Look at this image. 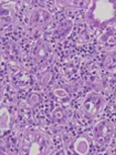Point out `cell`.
Segmentation results:
<instances>
[{
  "instance_id": "6da1fadb",
  "label": "cell",
  "mask_w": 116,
  "mask_h": 155,
  "mask_svg": "<svg viewBox=\"0 0 116 155\" xmlns=\"http://www.w3.org/2000/svg\"><path fill=\"white\" fill-rule=\"evenodd\" d=\"M86 19L93 27H104L116 19V1H93L86 12Z\"/></svg>"
},
{
  "instance_id": "7a4b0ae2",
  "label": "cell",
  "mask_w": 116,
  "mask_h": 155,
  "mask_svg": "<svg viewBox=\"0 0 116 155\" xmlns=\"http://www.w3.org/2000/svg\"><path fill=\"white\" fill-rule=\"evenodd\" d=\"M21 149L27 154H45L48 152V140L42 133L29 131L23 135Z\"/></svg>"
},
{
  "instance_id": "3957f363",
  "label": "cell",
  "mask_w": 116,
  "mask_h": 155,
  "mask_svg": "<svg viewBox=\"0 0 116 155\" xmlns=\"http://www.w3.org/2000/svg\"><path fill=\"white\" fill-rule=\"evenodd\" d=\"M114 124L108 120L101 121L95 125L93 130V139L97 145L104 146L111 142L114 134Z\"/></svg>"
},
{
  "instance_id": "277c9868",
  "label": "cell",
  "mask_w": 116,
  "mask_h": 155,
  "mask_svg": "<svg viewBox=\"0 0 116 155\" xmlns=\"http://www.w3.org/2000/svg\"><path fill=\"white\" fill-rule=\"evenodd\" d=\"M105 100L104 97L97 92H91L86 95L83 103L84 113L86 114L87 117L94 119L97 114L100 113L102 107H104Z\"/></svg>"
},
{
  "instance_id": "5b68a950",
  "label": "cell",
  "mask_w": 116,
  "mask_h": 155,
  "mask_svg": "<svg viewBox=\"0 0 116 155\" xmlns=\"http://www.w3.org/2000/svg\"><path fill=\"white\" fill-rule=\"evenodd\" d=\"M50 20H51V16L45 9L38 8L33 10V12L31 13V25L33 27H38V28L44 27L50 22Z\"/></svg>"
},
{
  "instance_id": "8992f818",
  "label": "cell",
  "mask_w": 116,
  "mask_h": 155,
  "mask_svg": "<svg viewBox=\"0 0 116 155\" xmlns=\"http://www.w3.org/2000/svg\"><path fill=\"white\" fill-rule=\"evenodd\" d=\"M48 54H49V49L45 45V43H43V42L38 43V45L34 49V59H36V62H39V63L44 62L47 60V58H48Z\"/></svg>"
},
{
  "instance_id": "52a82bcc",
  "label": "cell",
  "mask_w": 116,
  "mask_h": 155,
  "mask_svg": "<svg viewBox=\"0 0 116 155\" xmlns=\"http://www.w3.org/2000/svg\"><path fill=\"white\" fill-rule=\"evenodd\" d=\"M73 147H74V151L77 153V154L84 155L90 151V143H89L86 137L81 136V137H79V139L74 142Z\"/></svg>"
},
{
  "instance_id": "ba28073f",
  "label": "cell",
  "mask_w": 116,
  "mask_h": 155,
  "mask_svg": "<svg viewBox=\"0 0 116 155\" xmlns=\"http://www.w3.org/2000/svg\"><path fill=\"white\" fill-rule=\"evenodd\" d=\"M53 119L58 123H64L66 121V115H65V112L63 111V109L56 107L53 111Z\"/></svg>"
},
{
  "instance_id": "9c48e42d",
  "label": "cell",
  "mask_w": 116,
  "mask_h": 155,
  "mask_svg": "<svg viewBox=\"0 0 116 155\" xmlns=\"http://www.w3.org/2000/svg\"><path fill=\"white\" fill-rule=\"evenodd\" d=\"M10 116H9V113L7 112V109L3 107L2 109V113H1V129L3 131H6L8 130L10 125Z\"/></svg>"
},
{
  "instance_id": "30bf717a",
  "label": "cell",
  "mask_w": 116,
  "mask_h": 155,
  "mask_svg": "<svg viewBox=\"0 0 116 155\" xmlns=\"http://www.w3.org/2000/svg\"><path fill=\"white\" fill-rule=\"evenodd\" d=\"M53 94H54L55 97H58V99H61V100H65V99H68L69 95H68V92L64 90V89H54L53 90Z\"/></svg>"
}]
</instances>
